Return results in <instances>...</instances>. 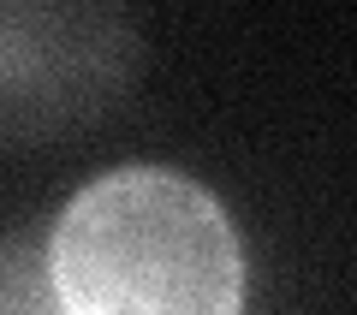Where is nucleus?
Wrapping results in <instances>:
<instances>
[{"label": "nucleus", "instance_id": "f257e3e1", "mask_svg": "<svg viewBox=\"0 0 357 315\" xmlns=\"http://www.w3.org/2000/svg\"><path fill=\"white\" fill-rule=\"evenodd\" d=\"M48 279L72 315H232L244 303V244L203 178L131 161L60 208Z\"/></svg>", "mask_w": 357, "mask_h": 315}, {"label": "nucleus", "instance_id": "f03ea898", "mask_svg": "<svg viewBox=\"0 0 357 315\" xmlns=\"http://www.w3.org/2000/svg\"><path fill=\"white\" fill-rule=\"evenodd\" d=\"M143 54L131 0H0V149L96 137L137 95Z\"/></svg>", "mask_w": 357, "mask_h": 315}, {"label": "nucleus", "instance_id": "7ed1b4c3", "mask_svg": "<svg viewBox=\"0 0 357 315\" xmlns=\"http://www.w3.org/2000/svg\"><path fill=\"white\" fill-rule=\"evenodd\" d=\"M0 309H60L48 279V244L0 238Z\"/></svg>", "mask_w": 357, "mask_h": 315}]
</instances>
